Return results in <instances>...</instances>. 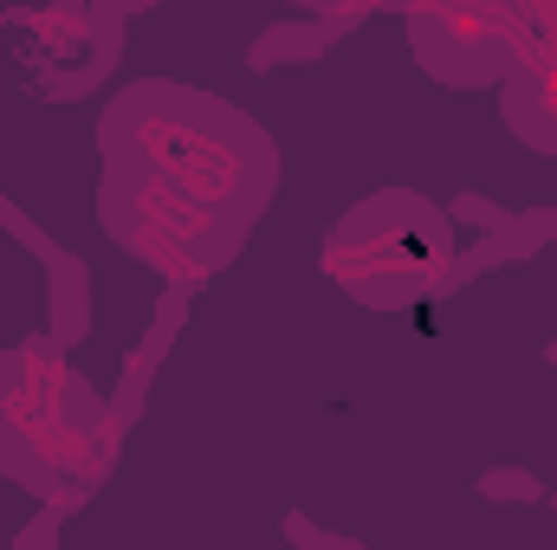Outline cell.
<instances>
[{"instance_id": "cell-4", "label": "cell", "mask_w": 557, "mask_h": 550, "mask_svg": "<svg viewBox=\"0 0 557 550\" xmlns=\"http://www.w3.org/2000/svg\"><path fill=\"white\" fill-rule=\"evenodd\" d=\"M525 0H409V33L434 78L499 85L525 39Z\"/></svg>"}, {"instance_id": "cell-6", "label": "cell", "mask_w": 557, "mask_h": 550, "mask_svg": "<svg viewBox=\"0 0 557 550\" xmlns=\"http://www.w3.org/2000/svg\"><path fill=\"white\" fill-rule=\"evenodd\" d=\"M305 7H324V13H357V7H370V0H305Z\"/></svg>"}, {"instance_id": "cell-5", "label": "cell", "mask_w": 557, "mask_h": 550, "mask_svg": "<svg viewBox=\"0 0 557 550\" xmlns=\"http://www.w3.org/2000/svg\"><path fill=\"white\" fill-rule=\"evenodd\" d=\"M499 85H506V117L532 142L557 149V39L545 26H532V13H525V39H519V52H512Z\"/></svg>"}, {"instance_id": "cell-1", "label": "cell", "mask_w": 557, "mask_h": 550, "mask_svg": "<svg viewBox=\"0 0 557 550\" xmlns=\"http://www.w3.org/2000/svg\"><path fill=\"white\" fill-rule=\"evenodd\" d=\"M278 155L240 111L149 85L104 117V227L143 266L208 278L273 195Z\"/></svg>"}, {"instance_id": "cell-3", "label": "cell", "mask_w": 557, "mask_h": 550, "mask_svg": "<svg viewBox=\"0 0 557 550\" xmlns=\"http://www.w3.org/2000/svg\"><path fill=\"white\" fill-rule=\"evenodd\" d=\"M447 260H454V234L421 195L363 201L324 247V273L350 285L363 304H409L421 291H434Z\"/></svg>"}, {"instance_id": "cell-2", "label": "cell", "mask_w": 557, "mask_h": 550, "mask_svg": "<svg viewBox=\"0 0 557 550\" xmlns=\"http://www.w3.org/2000/svg\"><path fill=\"white\" fill-rule=\"evenodd\" d=\"M0 466L65 499L111 466V414L52 343L0 357Z\"/></svg>"}]
</instances>
